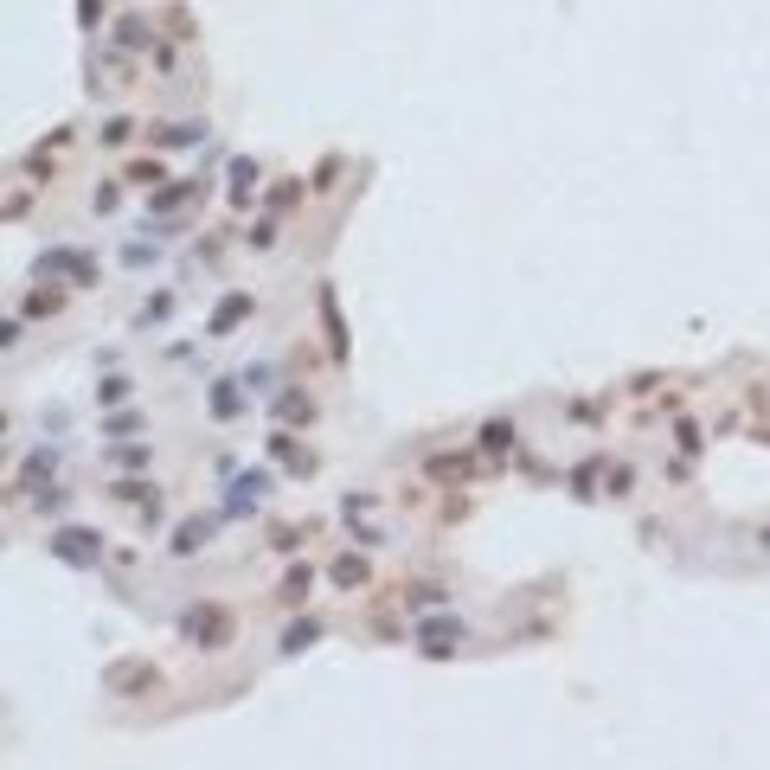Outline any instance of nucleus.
<instances>
[{
  "label": "nucleus",
  "instance_id": "nucleus-3",
  "mask_svg": "<svg viewBox=\"0 0 770 770\" xmlns=\"http://www.w3.org/2000/svg\"><path fill=\"white\" fill-rule=\"evenodd\" d=\"M244 309H251V302H244V295H232V302H218V315H212V327H218V334H225V327L244 315Z\"/></svg>",
  "mask_w": 770,
  "mask_h": 770
},
{
  "label": "nucleus",
  "instance_id": "nucleus-1",
  "mask_svg": "<svg viewBox=\"0 0 770 770\" xmlns=\"http://www.w3.org/2000/svg\"><path fill=\"white\" fill-rule=\"evenodd\" d=\"M180 636L206 642V648H218V642L232 636V617H225V610H212V603H192V610L180 617Z\"/></svg>",
  "mask_w": 770,
  "mask_h": 770
},
{
  "label": "nucleus",
  "instance_id": "nucleus-5",
  "mask_svg": "<svg viewBox=\"0 0 770 770\" xmlns=\"http://www.w3.org/2000/svg\"><path fill=\"white\" fill-rule=\"evenodd\" d=\"M334 578H341V585H360V578H366V565H360V559H341V565H334Z\"/></svg>",
  "mask_w": 770,
  "mask_h": 770
},
{
  "label": "nucleus",
  "instance_id": "nucleus-4",
  "mask_svg": "<svg viewBox=\"0 0 770 770\" xmlns=\"http://www.w3.org/2000/svg\"><path fill=\"white\" fill-rule=\"evenodd\" d=\"M309 642H315V623H295L289 636H283V648H289V655H295V648H309Z\"/></svg>",
  "mask_w": 770,
  "mask_h": 770
},
{
  "label": "nucleus",
  "instance_id": "nucleus-2",
  "mask_svg": "<svg viewBox=\"0 0 770 770\" xmlns=\"http://www.w3.org/2000/svg\"><path fill=\"white\" fill-rule=\"evenodd\" d=\"M59 553L77 559V565H90V559H97V533H65V539H59Z\"/></svg>",
  "mask_w": 770,
  "mask_h": 770
}]
</instances>
